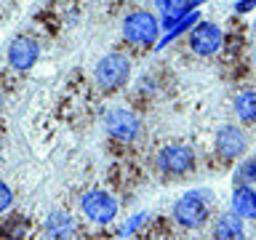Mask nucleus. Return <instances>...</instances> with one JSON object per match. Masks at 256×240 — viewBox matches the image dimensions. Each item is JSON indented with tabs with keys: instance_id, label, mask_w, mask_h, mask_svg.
Returning <instances> with one entry per match:
<instances>
[{
	"instance_id": "15",
	"label": "nucleus",
	"mask_w": 256,
	"mask_h": 240,
	"mask_svg": "<svg viewBox=\"0 0 256 240\" xmlns=\"http://www.w3.org/2000/svg\"><path fill=\"white\" fill-rule=\"evenodd\" d=\"M238 176H240V182H243V184H251V182H256V158L246 160V163L240 166Z\"/></svg>"
},
{
	"instance_id": "3",
	"label": "nucleus",
	"mask_w": 256,
	"mask_h": 240,
	"mask_svg": "<svg viewBox=\"0 0 256 240\" xmlns=\"http://www.w3.org/2000/svg\"><path fill=\"white\" fill-rule=\"evenodd\" d=\"M128 59L120 54H110L104 56L99 62V67H96V78H99V83L104 88H120L128 80Z\"/></svg>"
},
{
	"instance_id": "18",
	"label": "nucleus",
	"mask_w": 256,
	"mask_h": 240,
	"mask_svg": "<svg viewBox=\"0 0 256 240\" xmlns=\"http://www.w3.org/2000/svg\"><path fill=\"white\" fill-rule=\"evenodd\" d=\"M155 3L160 6V11H166V14L171 11V0H155Z\"/></svg>"
},
{
	"instance_id": "4",
	"label": "nucleus",
	"mask_w": 256,
	"mask_h": 240,
	"mask_svg": "<svg viewBox=\"0 0 256 240\" xmlns=\"http://www.w3.org/2000/svg\"><path fill=\"white\" fill-rule=\"evenodd\" d=\"M174 216L184 227H203L208 219V208L198 195H184L179 203L174 206Z\"/></svg>"
},
{
	"instance_id": "14",
	"label": "nucleus",
	"mask_w": 256,
	"mask_h": 240,
	"mask_svg": "<svg viewBox=\"0 0 256 240\" xmlns=\"http://www.w3.org/2000/svg\"><path fill=\"white\" fill-rule=\"evenodd\" d=\"M0 235H3L6 240H22V235H24V219L19 214L3 219V222H0Z\"/></svg>"
},
{
	"instance_id": "8",
	"label": "nucleus",
	"mask_w": 256,
	"mask_h": 240,
	"mask_svg": "<svg viewBox=\"0 0 256 240\" xmlns=\"http://www.w3.org/2000/svg\"><path fill=\"white\" fill-rule=\"evenodd\" d=\"M35 59H38V46L30 38L14 40L11 48H8V62H11L14 70H30L35 64Z\"/></svg>"
},
{
	"instance_id": "16",
	"label": "nucleus",
	"mask_w": 256,
	"mask_h": 240,
	"mask_svg": "<svg viewBox=\"0 0 256 240\" xmlns=\"http://www.w3.org/2000/svg\"><path fill=\"white\" fill-rule=\"evenodd\" d=\"M11 200H14V198H11V190H8L6 184L0 182V211H6V208L11 206Z\"/></svg>"
},
{
	"instance_id": "9",
	"label": "nucleus",
	"mask_w": 256,
	"mask_h": 240,
	"mask_svg": "<svg viewBox=\"0 0 256 240\" xmlns=\"http://www.w3.org/2000/svg\"><path fill=\"white\" fill-rule=\"evenodd\" d=\"M216 150H219V155H224V158L243 155V152H246V136H243V131H238L235 126L222 128L219 136H216Z\"/></svg>"
},
{
	"instance_id": "1",
	"label": "nucleus",
	"mask_w": 256,
	"mask_h": 240,
	"mask_svg": "<svg viewBox=\"0 0 256 240\" xmlns=\"http://www.w3.org/2000/svg\"><path fill=\"white\" fill-rule=\"evenodd\" d=\"M80 208H83V214L91 222H96V224H110L112 219H115V214H118L115 198L107 195V192H102V190L86 192L83 200H80Z\"/></svg>"
},
{
	"instance_id": "6",
	"label": "nucleus",
	"mask_w": 256,
	"mask_h": 240,
	"mask_svg": "<svg viewBox=\"0 0 256 240\" xmlns=\"http://www.w3.org/2000/svg\"><path fill=\"white\" fill-rule=\"evenodd\" d=\"M158 163H160V171L179 176V174L192 171V166H195V155H192V150H187V147H166L163 152H160Z\"/></svg>"
},
{
	"instance_id": "7",
	"label": "nucleus",
	"mask_w": 256,
	"mask_h": 240,
	"mask_svg": "<svg viewBox=\"0 0 256 240\" xmlns=\"http://www.w3.org/2000/svg\"><path fill=\"white\" fill-rule=\"evenodd\" d=\"M107 131L115 136V139L131 142L136 134H139V120H136L128 110H112L107 115Z\"/></svg>"
},
{
	"instance_id": "5",
	"label": "nucleus",
	"mask_w": 256,
	"mask_h": 240,
	"mask_svg": "<svg viewBox=\"0 0 256 240\" xmlns=\"http://www.w3.org/2000/svg\"><path fill=\"white\" fill-rule=\"evenodd\" d=\"M222 30L216 27V24H211V22H203V24H198L195 30H192V38H190V43H192V48L200 54V56H211V54H216L222 48Z\"/></svg>"
},
{
	"instance_id": "2",
	"label": "nucleus",
	"mask_w": 256,
	"mask_h": 240,
	"mask_svg": "<svg viewBox=\"0 0 256 240\" xmlns=\"http://www.w3.org/2000/svg\"><path fill=\"white\" fill-rule=\"evenodd\" d=\"M126 38L131 40V43H142V46H150V43H155V38H158V19L152 14H131L126 19Z\"/></svg>"
},
{
	"instance_id": "12",
	"label": "nucleus",
	"mask_w": 256,
	"mask_h": 240,
	"mask_svg": "<svg viewBox=\"0 0 256 240\" xmlns=\"http://www.w3.org/2000/svg\"><path fill=\"white\" fill-rule=\"evenodd\" d=\"M46 232L51 240H70V232H72V222L67 214H54L46 224Z\"/></svg>"
},
{
	"instance_id": "17",
	"label": "nucleus",
	"mask_w": 256,
	"mask_h": 240,
	"mask_svg": "<svg viewBox=\"0 0 256 240\" xmlns=\"http://www.w3.org/2000/svg\"><path fill=\"white\" fill-rule=\"evenodd\" d=\"M254 6H256V0H240V3H238V11L246 14V11H251Z\"/></svg>"
},
{
	"instance_id": "11",
	"label": "nucleus",
	"mask_w": 256,
	"mask_h": 240,
	"mask_svg": "<svg viewBox=\"0 0 256 240\" xmlns=\"http://www.w3.org/2000/svg\"><path fill=\"white\" fill-rule=\"evenodd\" d=\"M216 240H243V222L238 219V214H224L216 219L214 227Z\"/></svg>"
},
{
	"instance_id": "10",
	"label": "nucleus",
	"mask_w": 256,
	"mask_h": 240,
	"mask_svg": "<svg viewBox=\"0 0 256 240\" xmlns=\"http://www.w3.org/2000/svg\"><path fill=\"white\" fill-rule=\"evenodd\" d=\"M232 211L243 219H256V192L248 184H240L232 192Z\"/></svg>"
},
{
	"instance_id": "13",
	"label": "nucleus",
	"mask_w": 256,
	"mask_h": 240,
	"mask_svg": "<svg viewBox=\"0 0 256 240\" xmlns=\"http://www.w3.org/2000/svg\"><path fill=\"white\" fill-rule=\"evenodd\" d=\"M235 110H238L240 120H246V123H256V94L254 91H243L235 99Z\"/></svg>"
}]
</instances>
